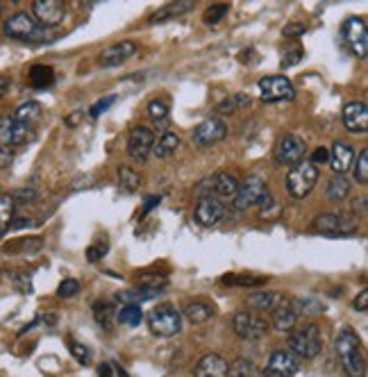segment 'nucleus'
Instances as JSON below:
<instances>
[{
  "label": "nucleus",
  "instance_id": "nucleus-1",
  "mask_svg": "<svg viewBox=\"0 0 368 377\" xmlns=\"http://www.w3.org/2000/svg\"><path fill=\"white\" fill-rule=\"evenodd\" d=\"M336 357L341 362V369L348 377H364L366 375V359L362 350V339L357 336L353 327H343L334 339Z\"/></svg>",
  "mask_w": 368,
  "mask_h": 377
},
{
  "label": "nucleus",
  "instance_id": "nucleus-2",
  "mask_svg": "<svg viewBox=\"0 0 368 377\" xmlns=\"http://www.w3.org/2000/svg\"><path fill=\"white\" fill-rule=\"evenodd\" d=\"M3 32H5V37L16 39V41H25V44L53 41V34L48 32L44 25H39L34 21V16H30L27 12H18L12 18H7Z\"/></svg>",
  "mask_w": 368,
  "mask_h": 377
},
{
  "label": "nucleus",
  "instance_id": "nucleus-3",
  "mask_svg": "<svg viewBox=\"0 0 368 377\" xmlns=\"http://www.w3.org/2000/svg\"><path fill=\"white\" fill-rule=\"evenodd\" d=\"M289 352L298 359H314L318 352L323 350V336H321V327L316 323H309L303 327H294L289 332Z\"/></svg>",
  "mask_w": 368,
  "mask_h": 377
},
{
  "label": "nucleus",
  "instance_id": "nucleus-4",
  "mask_svg": "<svg viewBox=\"0 0 368 377\" xmlns=\"http://www.w3.org/2000/svg\"><path fill=\"white\" fill-rule=\"evenodd\" d=\"M273 198H270V189L264 178L248 176L244 182H239V191L235 196V209L244 211L250 207H268Z\"/></svg>",
  "mask_w": 368,
  "mask_h": 377
},
{
  "label": "nucleus",
  "instance_id": "nucleus-5",
  "mask_svg": "<svg viewBox=\"0 0 368 377\" xmlns=\"http://www.w3.org/2000/svg\"><path fill=\"white\" fill-rule=\"evenodd\" d=\"M318 182V166H314L309 159L298 161L296 166H291L287 176V191L291 193L294 198H305L312 193V189Z\"/></svg>",
  "mask_w": 368,
  "mask_h": 377
},
{
  "label": "nucleus",
  "instance_id": "nucleus-6",
  "mask_svg": "<svg viewBox=\"0 0 368 377\" xmlns=\"http://www.w3.org/2000/svg\"><path fill=\"white\" fill-rule=\"evenodd\" d=\"M314 230L327 237H350L360 230V220L353 214H343V211H327V214L316 216Z\"/></svg>",
  "mask_w": 368,
  "mask_h": 377
},
{
  "label": "nucleus",
  "instance_id": "nucleus-7",
  "mask_svg": "<svg viewBox=\"0 0 368 377\" xmlns=\"http://www.w3.org/2000/svg\"><path fill=\"white\" fill-rule=\"evenodd\" d=\"M148 327L157 336H173L182 330V314L176 309V305H157L148 314Z\"/></svg>",
  "mask_w": 368,
  "mask_h": 377
},
{
  "label": "nucleus",
  "instance_id": "nucleus-8",
  "mask_svg": "<svg viewBox=\"0 0 368 377\" xmlns=\"http://www.w3.org/2000/svg\"><path fill=\"white\" fill-rule=\"evenodd\" d=\"M232 330L244 341H259L268 334L270 325L266 323V318L253 312H237L235 318H232Z\"/></svg>",
  "mask_w": 368,
  "mask_h": 377
},
{
  "label": "nucleus",
  "instance_id": "nucleus-9",
  "mask_svg": "<svg viewBox=\"0 0 368 377\" xmlns=\"http://www.w3.org/2000/svg\"><path fill=\"white\" fill-rule=\"evenodd\" d=\"M34 139V128L16 121L14 116H3L0 119V146L3 148H18Z\"/></svg>",
  "mask_w": 368,
  "mask_h": 377
},
{
  "label": "nucleus",
  "instance_id": "nucleus-10",
  "mask_svg": "<svg viewBox=\"0 0 368 377\" xmlns=\"http://www.w3.org/2000/svg\"><path fill=\"white\" fill-rule=\"evenodd\" d=\"M259 95L264 102H282V100H294L296 89L289 77L284 75H268L259 80Z\"/></svg>",
  "mask_w": 368,
  "mask_h": 377
},
{
  "label": "nucleus",
  "instance_id": "nucleus-11",
  "mask_svg": "<svg viewBox=\"0 0 368 377\" xmlns=\"http://www.w3.org/2000/svg\"><path fill=\"white\" fill-rule=\"evenodd\" d=\"M341 37L346 46L350 48V53L360 60H366L368 55V30H366V21L364 18H348L341 27Z\"/></svg>",
  "mask_w": 368,
  "mask_h": 377
},
{
  "label": "nucleus",
  "instance_id": "nucleus-12",
  "mask_svg": "<svg viewBox=\"0 0 368 377\" xmlns=\"http://www.w3.org/2000/svg\"><path fill=\"white\" fill-rule=\"evenodd\" d=\"M237 191H239V180L235 176H230V173H216V176L207 178L198 187V193H202V196H211L218 200H235Z\"/></svg>",
  "mask_w": 368,
  "mask_h": 377
},
{
  "label": "nucleus",
  "instance_id": "nucleus-13",
  "mask_svg": "<svg viewBox=\"0 0 368 377\" xmlns=\"http://www.w3.org/2000/svg\"><path fill=\"white\" fill-rule=\"evenodd\" d=\"M152 146H155V132L146 125H137V128H132L130 134H128V154L134 159L143 164L148 159V154L152 152Z\"/></svg>",
  "mask_w": 368,
  "mask_h": 377
},
{
  "label": "nucleus",
  "instance_id": "nucleus-14",
  "mask_svg": "<svg viewBox=\"0 0 368 377\" xmlns=\"http://www.w3.org/2000/svg\"><path fill=\"white\" fill-rule=\"evenodd\" d=\"M305 152H307V146L303 139L296 137V134H284V137L277 141L275 159L277 164H282V166H296L298 161L305 159Z\"/></svg>",
  "mask_w": 368,
  "mask_h": 377
},
{
  "label": "nucleus",
  "instance_id": "nucleus-15",
  "mask_svg": "<svg viewBox=\"0 0 368 377\" xmlns=\"http://www.w3.org/2000/svg\"><path fill=\"white\" fill-rule=\"evenodd\" d=\"M228 137V125L223 123L216 116H211V119L202 121L196 130H193V143H196L198 148H207V146H214V143L223 141Z\"/></svg>",
  "mask_w": 368,
  "mask_h": 377
},
{
  "label": "nucleus",
  "instance_id": "nucleus-16",
  "mask_svg": "<svg viewBox=\"0 0 368 377\" xmlns=\"http://www.w3.org/2000/svg\"><path fill=\"white\" fill-rule=\"evenodd\" d=\"M32 14H34V21L48 30V27H57L64 21L66 7L60 0H37L32 5Z\"/></svg>",
  "mask_w": 368,
  "mask_h": 377
},
{
  "label": "nucleus",
  "instance_id": "nucleus-17",
  "mask_svg": "<svg viewBox=\"0 0 368 377\" xmlns=\"http://www.w3.org/2000/svg\"><path fill=\"white\" fill-rule=\"evenodd\" d=\"M300 371V362L298 357H294L291 352L287 350H277L268 357V364H266V371L261 375L266 377H294Z\"/></svg>",
  "mask_w": 368,
  "mask_h": 377
},
{
  "label": "nucleus",
  "instance_id": "nucleus-18",
  "mask_svg": "<svg viewBox=\"0 0 368 377\" xmlns=\"http://www.w3.org/2000/svg\"><path fill=\"white\" fill-rule=\"evenodd\" d=\"M223 216H225V205H223L218 198H211V196H202L198 200L196 209H193V218L205 227L216 225Z\"/></svg>",
  "mask_w": 368,
  "mask_h": 377
},
{
  "label": "nucleus",
  "instance_id": "nucleus-19",
  "mask_svg": "<svg viewBox=\"0 0 368 377\" xmlns=\"http://www.w3.org/2000/svg\"><path fill=\"white\" fill-rule=\"evenodd\" d=\"M341 116H343V125H346L348 132H353V134H366L368 132V107H366V102H362V100L348 102Z\"/></svg>",
  "mask_w": 368,
  "mask_h": 377
},
{
  "label": "nucleus",
  "instance_id": "nucleus-20",
  "mask_svg": "<svg viewBox=\"0 0 368 377\" xmlns=\"http://www.w3.org/2000/svg\"><path fill=\"white\" fill-rule=\"evenodd\" d=\"M134 53H137V44L134 41H121V44H114L110 48H105V51L100 53V66H105V69H112V66H119V64H125L130 60V57H134Z\"/></svg>",
  "mask_w": 368,
  "mask_h": 377
},
{
  "label": "nucleus",
  "instance_id": "nucleus-21",
  "mask_svg": "<svg viewBox=\"0 0 368 377\" xmlns=\"http://www.w3.org/2000/svg\"><path fill=\"white\" fill-rule=\"evenodd\" d=\"M355 157H357V152L350 143L336 141L330 150V166L334 171V176H343V173L350 171L353 164H355Z\"/></svg>",
  "mask_w": 368,
  "mask_h": 377
},
{
  "label": "nucleus",
  "instance_id": "nucleus-22",
  "mask_svg": "<svg viewBox=\"0 0 368 377\" xmlns=\"http://www.w3.org/2000/svg\"><path fill=\"white\" fill-rule=\"evenodd\" d=\"M289 303V298L280 291H259L248 298V307L257 309V312H275L282 305Z\"/></svg>",
  "mask_w": 368,
  "mask_h": 377
},
{
  "label": "nucleus",
  "instance_id": "nucleus-23",
  "mask_svg": "<svg viewBox=\"0 0 368 377\" xmlns=\"http://www.w3.org/2000/svg\"><path fill=\"white\" fill-rule=\"evenodd\" d=\"M228 362L221 355H205L196 364V377H228Z\"/></svg>",
  "mask_w": 368,
  "mask_h": 377
},
{
  "label": "nucleus",
  "instance_id": "nucleus-24",
  "mask_svg": "<svg viewBox=\"0 0 368 377\" xmlns=\"http://www.w3.org/2000/svg\"><path fill=\"white\" fill-rule=\"evenodd\" d=\"M216 314L214 305H209L207 300H191L184 307V316L191 325H205L207 321H211Z\"/></svg>",
  "mask_w": 368,
  "mask_h": 377
},
{
  "label": "nucleus",
  "instance_id": "nucleus-25",
  "mask_svg": "<svg viewBox=\"0 0 368 377\" xmlns=\"http://www.w3.org/2000/svg\"><path fill=\"white\" fill-rule=\"evenodd\" d=\"M191 7H193L191 0H180V3H169V5L159 7L157 12H152L148 21H150V23H164V21H169V18H178V16H182V14L191 12Z\"/></svg>",
  "mask_w": 368,
  "mask_h": 377
},
{
  "label": "nucleus",
  "instance_id": "nucleus-26",
  "mask_svg": "<svg viewBox=\"0 0 368 377\" xmlns=\"http://www.w3.org/2000/svg\"><path fill=\"white\" fill-rule=\"evenodd\" d=\"M296 325H298V314L294 312L291 298H289L287 305H282V307L273 312V327L277 332H291Z\"/></svg>",
  "mask_w": 368,
  "mask_h": 377
},
{
  "label": "nucleus",
  "instance_id": "nucleus-27",
  "mask_svg": "<svg viewBox=\"0 0 368 377\" xmlns=\"http://www.w3.org/2000/svg\"><path fill=\"white\" fill-rule=\"evenodd\" d=\"M16 121H21L25 125H30V128H34V125L41 121V116H44V107L39 102L30 100V102H23V105H18L16 112L12 114Z\"/></svg>",
  "mask_w": 368,
  "mask_h": 377
},
{
  "label": "nucleus",
  "instance_id": "nucleus-28",
  "mask_svg": "<svg viewBox=\"0 0 368 377\" xmlns=\"http://www.w3.org/2000/svg\"><path fill=\"white\" fill-rule=\"evenodd\" d=\"M180 148V137L176 132H164L159 141L152 146V152L157 154L159 159H169L171 154H176V150Z\"/></svg>",
  "mask_w": 368,
  "mask_h": 377
},
{
  "label": "nucleus",
  "instance_id": "nucleus-29",
  "mask_svg": "<svg viewBox=\"0 0 368 377\" xmlns=\"http://www.w3.org/2000/svg\"><path fill=\"white\" fill-rule=\"evenodd\" d=\"M162 291H150V289H132V291H123L116 296V300L123 303V305H137L141 307V303H148V300H155Z\"/></svg>",
  "mask_w": 368,
  "mask_h": 377
},
{
  "label": "nucleus",
  "instance_id": "nucleus-30",
  "mask_svg": "<svg viewBox=\"0 0 368 377\" xmlns=\"http://www.w3.org/2000/svg\"><path fill=\"white\" fill-rule=\"evenodd\" d=\"M14 209H16V200L9 193H0V237L12 227L14 220Z\"/></svg>",
  "mask_w": 368,
  "mask_h": 377
},
{
  "label": "nucleus",
  "instance_id": "nucleus-31",
  "mask_svg": "<svg viewBox=\"0 0 368 377\" xmlns=\"http://www.w3.org/2000/svg\"><path fill=\"white\" fill-rule=\"evenodd\" d=\"M250 95H246V93H232L230 98H225L223 102H218V107H216V112L221 114V116H228V114H237L239 110H246V107H250Z\"/></svg>",
  "mask_w": 368,
  "mask_h": 377
},
{
  "label": "nucleus",
  "instance_id": "nucleus-32",
  "mask_svg": "<svg viewBox=\"0 0 368 377\" xmlns=\"http://www.w3.org/2000/svg\"><path fill=\"white\" fill-rule=\"evenodd\" d=\"M55 82V71L51 69V66H32L30 69V84L34 86V89H48Z\"/></svg>",
  "mask_w": 368,
  "mask_h": 377
},
{
  "label": "nucleus",
  "instance_id": "nucleus-33",
  "mask_svg": "<svg viewBox=\"0 0 368 377\" xmlns=\"http://www.w3.org/2000/svg\"><path fill=\"white\" fill-rule=\"evenodd\" d=\"M228 377H264L250 359H235L228 366Z\"/></svg>",
  "mask_w": 368,
  "mask_h": 377
},
{
  "label": "nucleus",
  "instance_id": "nucleus-34",
  "mask_svg": "<svg viewBox=\"0 0 368 377\" xmlns=\"http://www.w3.org/2000/svg\"><path fill=\"white\" fill-rule=\"evenodd\" d=\"M93 318L98 321V325H103L105 330H110L114 325V318H116V309L112 307V303L107 300H98L93 305Z\"/></svg>",
  "mask_w": 368,
  "mask_h": 377
},
{
  "label": "nucleus",
  "instance_id": "nucleus-35",
  "mask_svg": "<svg viewBox=\"0 0 368 377\" xmlns=\"http://www.w3.org/2000/svg\"><path fill=\"white\" fill-rule=\"evenodd\" d=\"M327 198L330 200H343L348 193H350V182H348L343 176H334L330 182H327Z\"/></svg>",
  "mask_w": 368,
  "mask_h": 377
},
{
  "label": "nucleus",
  "instance_id": "nucleus-36",
  "mask_svg": "<svg viewBox=\"0 0 368 377\" xmlns=\"http://www.w3.org/2000/svg\"><path fill=\"white\" fill-rule=\"evenodd\" d=\"M116 318H119L121 325L139 327L141 321H143V312H141V307H137V305H125L121 312H116Z\"/></svg>",
  "mask_w": 368,
  "mask_h": 377
},
{
  "label": "nucleus",
  "instance_id": "nucleus-37",
  "mask_svg": "<svg viewBox=\"0 0 368 377\" xmlns=\"http://www.w3.org/2000/svg\"><path fill=\"white\" fill-rule=\"evenodd\" d=\"M139 185H141V178H139L137 171H134L132 166H119V187L123 191L132 193V191L139 189Z\"/></svg>",
  "mask_w": 368,
  "mask_h": 377
},
{
  "label": "nucleus",
  "instance_id": "nucleus-38",
  "mask_svg": "<svg viewBox=\"0 0 368 377\" xmlns=\"http://www.w3.org/2000/svg\"><path fill=\"white\" fill-rule=\"evenodd\" d=\"M223 284L228 286H261L266 284V277H257V275H225L221 279Z\"/></svg>",
  "mask_w": 368,
  "mask_h": 377
},
{
  "label": "nucleus",
  "instance_id": "nucleus-39",
  "mask_svg": "<svg viewBox=\"0 0 368 377\" xmlns=\"http://www.w3.org/2000/svg\"><path fill=\"white\" fill-rule=\"evenodd\" d=\"M230 12V5L228 3H218V5H211L205 9V14H202V21L207 25H216L218 21L225 18V14Z\"/></svg>",
  "mask_w": 368,
  "mask_h": 377
},
{
  "label": "nucleus",
  "instance_id": "nucleus-40",
  "mask_svg": "<svg viewBox=\"0 0 368 377\" xmlns=\"http://www.w3.org/2000/svg\"><path fill=\"white\" fill-rule=\"evenodd\" d=\"M171 107H169V100L166 98H157V100H152L148 105V116L152 121H166V116H169Z\"/></svg>",
  "mask_w": 368,
  "mask_h": 377
},
{
  "label": "nucleus",
  "instance_id": "nucleus-41",
  "mask_svg": "<svg viewBox=\"0 0 368 377\" xmlns=\"http://www.w3.org/2000/svg\"><path fill=\"white\" fill-rule=\"evenodd\" d=\"M355 159H357L355 178H357V182H360V185H366V182H368V150L364 148Z\"/></svg>",
  "mask_w": 368,
  "mask_h": 377
},
{
  "label": "nucleus",
  "instance_id": "nucleus-42",
  "mask_svg": "<svg viewBox=\"0 0 368 377\" xmlns=\"http://www.w3.org/2000/svg\"><path fill=\"white\" fill-rule=\"evenodd\" d=\"M139 286L150 289V291H162V289L166 286V277L164 275H143L139 279Z\"/></svg>",
  "mask_w": 368,
  "mask_h": 377
},
{
  "label": "nucleus",
  "instance_id": "nucleus-43",
  "mask_svg": "<svg viewBox=\"0 0 368 377\" xmlns=\"http://www.w3.org/2000/svg\"><path fill=\"white\" fill-rule=\"evenodd\" d=\"M77 293H80V282L73 279V277H66L64 282L60 284V289H57V296H60V298H73Z\"/></svg>",
  "mask_w": 368,
  "mask_h": 377
},
{
  "label": "nucleus",
  "instance_id": "nucleus-44",
  "mask_svg": "<svg viewBox=\"0 0 368 377\" xmlns=\"http://www.w3.org/2000/svg\"><path fill=\"white\" fill-rule=\"evenodd\" d=\"M71 355L75 357V359L77 362H80V364H86V362H89L91 359V352H89V348H86V345H82V343H71Z\"/></svg>",
  "mask_w": 368,
  "mask_h": 377
},
{
  "label": "nucleus",
  "instance_id": "nucleus-45",
  "mask_svg": "<svg viewBox=\"0 0 368 377\" xmlns=\"http://www.w3.org/2000/svg\"><path fill=\"white\" fill-rule=\"evenodd\" d=\"M114 100H116L114 95H110V98H105V100H98V102H96L93 107L89 110V116H91V119H98V116H100L103 112H107V110L112 107Z\"/></svg>",
  "mask_w": 368,
  "mask_h": 377
},
{
  "label": "nucleus",
  "instance_id": "nucleus-46",
  "mask_svg": "<svg viewBox=\"0 0 368 377\" xmlns=\"http://www.w3.org/2000/svg\"><path fill=\"white\" fill-rule=\"evenodd\" d=\"M305 30H307V25L305 23H289V25H284V30H282V34L287 37V39H294V37H300V34H305Z\"/></svg>",
  "mask_w": 368,
  "mask_h": 377
},
{
  "label": "nucleus",
  "instance_id": "nucleus-47",
  "mask_svg": "<svg viewBox=\"0 0 368 377\" xmlns=\"http://www.w3.org/2000/svg\"><path fill=\"white\" fill-rule=\"evenodd\" d=\"M300 60H303V51H300V48H296V51H289L284 57H282V69H289V66H294V64H298Z\"/></svg>",
  "mask_w": 368,
  "mask_h": 377
},
{
  "label": "nucleus",
  "instance_id": "nucleus-48",
  "mask_svg": "<svg viewBox=\"0 0 368 377\" xmlns=\"http://www.w3.org/2000/svg\"><path fill=\"white\" fill-rule=\"evenodd\" d=\"M309 161H312L314 164V166H318V164H325V161H330V150H327V148H316L314 150V154H312V159H309Z\"/></svg>",
  "mask_w": 368,
  "mask_h": 377
},
{
  "label": "nucleus",
  "instance_id": "nucleus-49",
  "mask_svg": "<svg viewBox=\"0 0 368 377\" xmlns=\"http://www.w3.org/2000/svg\"><path fill=\"white\" fill-rule=\"evenodd\" d=\"M105 253H107V246H91L86 250V257H89V262H98Z\"/></svg>",
  "mask_w": 368,
  "mask_h": 377
},
{
  "label": "nucleus",
  "instance_id": "nucleus-50",
  "mask_svg": "<svg viewBox=\"0 0 368 377\" xmlns=\"http://www.w3.org/2000/svg\"><path fill=\"white\" fill-rule=\"evenodd\" d=\"M355 309H357V312H368V291H366V289H364L360 296H357Z\"/></svg>",
  "mask_w": 368,
  "mask_h": 377
},
{
  "label": "nucleus",
  "instance_id": "nucleus-51",
  "mask_svg": "<svg viewBox=\"0 0 368 377\" xmlns=\"http://www.w3.org/2000/svg\"><path fill=\"white\" fill-rule=\"evenodd\" d=\"M9 164H12V150L0 146V168H7Z\"/></svg>",
  "mask_w": 368,
  "mask_h": 377
},
{
  "label": "nucleus",
  "instance_id": "nucleus-52",
  "mask_svg": "<svg viewBox=\"0 0 368 377\" xmlns=\"http://www.w3.org/2000/svg\"><path fill=\"white\" fill-rule=\"evenodd\" d=\"M159 196H150V198H146V207H143V214H148V211L155 207V205H159Z\"/></svg>",
  "mask_w": 368,
  "mask_h": 377
},
{
  "label": "nucleus",
  "instance_id": "nucleus-53",
  "mask_svg": "<svg viewBox=\"0 0 368 377\" xmlns=\"http://www.w3.org/2000/svg\"><path fill=\"white\" fill-rule=\"evenodd\" d=\"M82 119V112H73L69 119H66V125H69V128H73V125H77V121Z\"/></svg>",
  "mask_w": 368,
  "mask_h": 377
},
{
  "label": "nucleus",
  "instance_id": "nucleus-54",
  "mask_svg": "<svg viewBox=\"0 0 368 377\" xmlns=\"http://www.w3.org/2000/svg\"><path fill=\"white\" fill-rule=\"evenodd\" d=\"M98 377H112V366L110 364H103L98 369Z\"/></svg>",
  "mask_w": 368,
  "mask_h": 377
},
{
  "label": "nucleus",
  "instance_id": "nucleus-55",
  "mask_svg": "<svg viewBox=\"0 0 368 377\" xmlns=\"http://www.w3.org/2000/svg\"><path fill=\"white\" fill-rule=\"evenodd\" d=\"M7 86H9V80L5 75H0V98H3V95L7 93Z\"/></svg>",
  "mask_w": 368,
  "mask_h": 377
},
{
  "label": "nucleus",
  "instance_id": "nucleus-56",
  "mask_svg": "<svg viewBox=\"0 0 368 377\" xmlns=\"http://www.w3.org/2000/svg\"><path fill=\"white\" fill-rule=\"evenodd\" d=\"M0 14H3V5H0Z\"/></svg>",
  "mask_w": 368,
  "mask_h": 377
}]
</instances>
